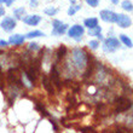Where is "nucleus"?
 I'll return each mask as SVG.
<instances>
[{"instance_id": "nucleus-1", "label": "nucleus", "mask_w": 133, "mask_h": 133, "mask_svg": "<svg viewBox=\"0 0 133 133\" xmlns=\"http://www.w3.org/2000/svg\"><path fill=\"white\" fill-rule=\"evenodd\" d=\"M71 63L77 70H84L88 65V53L84 49H74L71 52Z\"/></svg>"}, {"instance_id": "nucleus-2", "label": "nucleus", "mask_w": 133, "mask_h": 133, "mask_svg": "<svg viewBox=\"0 0 133 133\" xmlns=\"http://www.w3.org/2000/svg\"><path fill=\"white\" fill-rule=\"evenodd\" d=\"M120 47V41L114 36H109L103 42V50L105 52H115L116 50Z\"/></svg>"}, {"instance_id": "nucleus-3", "label": "nucleus", "mask_w": 133, "mask_h": 133, "mask_svg": "<svg viewBox=\"0 0 133 133\" xmlns=\"http://www.w3.org/2000/svg\"><path fill=\"white\" fill-rule=\"evenodd\" d=\"M84 34H85V28L80 24H74L68 29V35H69L70 38L75 39L76 41H80Z\"/></svg>"}, {"instance_id": "nucleus-4", "label": "nucleus", "mask_w": 133, "mask_h": 133, "mask_svg": "<svg viewBox=\"0 0 133 133\" xmlns=\"http://www.w3.org/2000/svg\"><path fill=\"white\" fill-rule=\"evenodd\" d=\"M52 25H53V29H52V35H63L64 33L66 32L68 29V24L63 23L62 21H58V19H55L52 22Z\"/></svg>"}, {"instance_id": "nucleus-5", "label": "nucleus", "mask_w": 133, "mask_h": 133, "mask_svg": "<svg viewBox=\"0 0 133 133\" xmlns=\"http://www.w3.org/2000/svg\"><path fill=\"white\" fill-rule=\"evenodd\" d=\"M101 18L104 22H108V23H115L116 22V17H117V14H115L114 11L110 10H102L101 14H99Z\"/></svg>"}, {"instance_id": "nucleus-6", "label": "nucleus", "mask_w": 133, "mask_h": 133, "mask_svg": "<svg viewBox=\"0 0 133 133\" xmlns=\"http://www.w3.org/2000/svg\"><path fill=\"white\" fill-rule=\"evenodd\" d=\"M1 28L5 30V32H11L16 28V19L12 17H5L0 23Z\"/></svg>"}, {"instance_id": "nucleus-7", "label": "nucleus", "mask_w": 133, "mask_h": 133, "mask_svg": "<svg viewBox=\"0 0 133 133\" xmlns=\"http://www.w3.org/2000/svg\"><path fill=\"white\" fill-rule=\"evenodd\" d=\"M115 23H117V25L121 27V28H128L132 24V21H131V18L128 16H126V15H123V14H120L116 17Z\"/></svg>"}, {"instance_id": "nucleus-8", "label": "nucleus", "mask_w": 133, "mask_h": 133, "mask_svg": "<svg viewBox=\"0 0 133 133\" xmlns=\"http://www.w3.org/2000/svg\"><path fill=\"white\" fill-rule=\"evenodd\" d=\"M40 21H41V17L39 15H29V16L23 17V22L28 25H38Z\"/></svg>"}, {"instance_id": "nucleus-9", "label": "nucleus", "mask_w": 133, "mask_h": 133, "mask_svg": "<svg viewBox=\"0 0 133 133\" xmlns=\"http://www.w3.org/2000/svg\"><path fill=\"white\" fill-rule=\"evenodd\" d=\"M25 38L23 35L21 34H14L11 35L10 39H9V42H10L11 45H22L23 42H24Z\"/></svg>"}, {"instance_id": "nucleus-10", "label": "nucleus", "mask_w": 133, "mask_h": 133, "mask_svg": "<svg viewBox=\"0 0 133 133\" xmlns=\"http://www.w3.org/2000/svg\"><path fill=\"white\" fill-rule=\"evenodd\" d=\"M84 25L87 27V28H90V29H93V28H96V27H98V19L96 17L86 18L84 22Z\"/></svg>"}, {"instance_id": "nucleus-11", "label": "nucleus", "mask_w": 133, "mask_h": 133, "mask_svg": "<svg viewBox=\"0 0 133 133\" xmlns=\"http://www.w3.org/2000/svg\"><path fill=\"white\" fill-rule=\"evenodd\" d=\"M14 15L17 19H23V16H25V9H23V7L16 9V10L14 11Z\"/></svg>"}, {"instance_id": "nucleus-12", "label": "nucleus", "mask_w": 133, "mask_h": 133, "mask_svg": "<svg viewBox=\"0 0 133 133\" xmlns=\"http://www.w3.org/2000/svg\"><path fill=\"white\" fill-rule=\"evenodd\" d=\"M120 40H121V41L123 42V45H126L127 47H130V49L132 47V40H131L127 35L121 34V35H120Z\"/></svg>"}, {"instance_id": "nucleus-13", "label": "nucleus", "mask_w": 133, "mask_h": 133, "mask_svg": "<svg viewBox=\"0 0 133 133\" xmlns=\"http://www.w3.org/2000/svg\"><path fill=\"white\" fill-rule=\"evenodd\" d=\"M44 33L41 30H33V32H29L28 34L25 35V38L28 39H33V38H38V36H44Z\"/></svg>"}, {"instance_id": "nucleus-14", "label": "nucleus", "mask_w": 133, "mask_h": 133, "mask_svg": "<svg viewBox=\"0 0 133 133\" xmlns=\"http://www.w3.org/2000/svg\"><path fill=\"white\" fill-rule=\"evenodd\" d=\"M66 55V47L65 46H61L58 49V52H57V59L61 61L62 58H64Z\"/></svg>"}, {"instance_id": "nucleus-15", "label": "nucleus", "mask_w": 133, "mask_h": 133, "mask_svg": "<svg viewBox=\"0 0 133 133\" xmlns=\"http://www.w3.org/2000/svg\"><path fill=\"white\" fill-rule=\"evenodd\" d=\"M101 34H102V28L99 27V25L98 27H96V28L88 30V35H92V36H99Z\"/></svg>"}, {"instance_id": "nucleus-16", "label": "nucleus", "mask_w": 133, "mask_h": 133, "mask_svg": "<svg viewBox=\"0 0 133 133\" xmlns=\"http://www.w3.org/2000/svg\"><path fill=\"white\" fill-rule=\"evenodd\" d=\"M121 6H122L123 10H126V11H132L133 10L132 1H130V0H125V1H122Z\"/></svg>"}, {"instance_id": "nucleus-17", "label": "nucleus", "mask_w": 133, "mask_h": 133, "mask_svg": "<svg viewBox=\"0 0 133 133\" xmlns=\"http://www.w3.org/2000/svg\"><path fill=\"white\" fill-rule=\"evenodd\" d=\"M44 12H45L47 16H55V15L58 12V10H57L56 7L53 6H50V7H46L45 10H44Z\"/></svg>"}, {"instance_id": "nucleus-18", "label": "nucleus", "mask_w": 133, "mask_h": 133, "mask_svg": "<svg viewBox=\"0 0 133 133\" xmlns=\"http://www.w3.org/2000/svg\"><path fill=\"white\" fill-rule=\"evenodd\" d=\"M80 9H81L80 5H73V6L69 7V10H68V15H69V16H74V15H75V12H76V11H79Z\"/></svg>"}, {"instance_id": "nucleus-19", "label": "nucleus", "mask_w": 133, "mask_h": 133, "mask_svg": "<svg viewBox=\"0 0 133 133\" xmlns=\"http://www.w3.org/2000/svg\"><path fill=\"white\" fill-rule=\"evenodd\" d=\"M88 45H90V47H91L92 50H96V49H98L99 41L98 40H91V41L88 42Z\"/></svg>"}, {"instance_id": "nucleus-20", "label": "nucleus", "mask_w": 133, "mask_h": 133, "mask_svg": "<svg viewBox=\"0 0 133 133\" xmlns=\"http://www.w3.org/2000/svg\"><path fill=\"white\" fill-rule=\"evenodd\" d=\"M85 1L92 7H97L99 5V0H85Z\"/></svg>"}, {"instance_id": "nucleus-21", "label": "nucleus", "mask_w": 133, "mask_h": 133, "mask_svg": "<svg viewBox=\"0 0 133 133\" xmlns=\"http://www.w3.org/2000/svg\"><path fill=\"white\" fill-rule=\"evenodd\" d=\"M29 50H32V51H38L39 50V46L36 42H30L29 44Z\"/></svg>"}, {"instance_id": "nucleus-22", "label": "nucleus", "mask_w": 133, "mask_h": 133, "mask_svg": "<svg viewBox=\"0 0 133 133\" xmlns=\"http://www.w3.org/2000/svg\"><path fill=\"white\" fill-rule=\"evenodd\" d=\"M14 1H15V0H0V4L5 3V4H6V5H7V6H11Z\"/></svg>"}, {"instance_id": "nucleus-23", "label": "nucleus", "mask_w": 133, "mask_h": 133, "mask_svg": "<svg viewBox=\"0 0 133 133\" xmlns=\"http://www.w3.org/2000/svg\"><path fill=\"white\" fill-rule=\"evenodd\" d=\"M30 6H32V7H36V6H38V1H36V0H30Z\"/></svg>"}, {"instance_id": "nucleus-24", "label": "nucleus", "mask_w": 133, "mask_h": 133, "mask_svg": "<svg viewBox=\"0 0 133 133\" xmlns=\"http://www.w3.org/2000/svg\"><path fill=\"white\" fill-rule=\"evenodd\" d=\"M7 44H9V42H7L6 40H0V46H1V47H5V46H7Z\"/></svg>"}, {"instance_id": "nucleus-25", "label": "nucleus", "mask_w": 133, "mask_h": 133, "mask_svg": "<svg viewBox=\"0 0 133 133\" xmlns=\"http://www.w3.org/2000/svg\"><path fill=\"white\" fill-rule=\"evenodd\" d=\"M4 15H5V9L3 6H0V17H3Z\"/></svg>"}, {"instance_id": "nucleus-26", "label": "nucleus", "mask_w": 133, "mask_h": 133, "mask_svg": "<svg viewBox=\"0 0 133 133\" xmlns=\"http://www.w3.org/2000/svg\"><path fill=\"white\" fill-rule=\"evenodd\" d=\"M112 4H119V0H111Z\"/></svg>"}, {"instance_id": "nucleus-27", "label": "nucleus", "mask_w": 133, "mask_h": 133, "mask_svg": "<svg viewBox=\"0 0 133 133\" xmlns=\"http://www.w3.org/2000/svg\"><path fill=\"white\" fill-rule=\"evenodd\" d=\"M97 38H98V39H101V40H103V35L101 34V35H99V36H97Z\"/></svg>"}, {"instance_id": "nucleus-28", "label": "nucleus", "mask_w": 133, "mask_h": 133, "mask_svg": "<svg viewBox=\"0 0 133 133\" xmlns=\"http://www.w3.org/2000/svg\"><path fill=\"white\" fill-rule=\"evenodd\" d=\"M70 3H71V4H75V0H70Z\"/></svg>"}]
</instances>
